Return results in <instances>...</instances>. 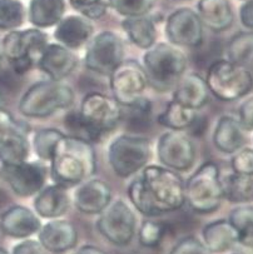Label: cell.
I'll list each match as a JSON object with an SVG mask.
<instances>
[{
    "label": "cell",
    "mask_w": 253,
    "mask_h": 254,
    "mask_svg": "<svg viewBox=\"0 0 253 254\" xmlns=\"http://www.w3.org/2000/svg\"><path fill=\"white\" fill-rule=\"evenodd\" d=\"M128 196L142 214L158 217L174 212L184 204V182L169 168L146 165L129 184Z\"/></svg>",
    "instance_id": "6da1fadb"
},
{
    "label": "cell",
    "mask_w": 253,
    "mask_h": 254,
    "mask_svg": "<svg viewBox=\"0 0 253 254\" xmlns=\"http://www.w3.org/2000/svg\"><path fill=\"white\" fill-rule=\"evenodd\" d=\"M97 169L91 143L64 135L60 138L50 159V176L54 183L73 187L90 178Z\"/></svg>",
    "instance_id": "7a4b0ae2"
},
{
    "label": "cell",
    "mask_w": 253,
    "mask_h": 254,
    "mask_svg": "<svg viewBox=\"0 0 253 254\" xmlns=\"http://www.w3.org/2000/svg\"><path fill=\"white\" fill-rule=\"evenodd\" d=\"M143 69L147 81L161 93L174 89L187 68L184 53L168 43L154 44L143 55Z\"/></svg>",
    "instance_id": "3957f363"
},
{
    "label": "cell",
    "mask_w": 253,
    "mask_h": 254,
    "mask_svg": "<svg viewBox=\"0 0 253 254\" xmlns=\"http://www.w3.org/2000/svg\"><path fill=\"white\" fill-rule=\"evenodd\" d=\"M74 92L62 80L38 81L33 84L19 102V112L26 118H47L72 107Z\"/></svg>",
    "instance_id": "277c9868"
},
{
    "label": "cell",
    "mask_w": 253,
    "mask_h": 254,
    "mask_svg": "<svg viewBox=\"0 0 253 254\" xmlns=\"http://www.w3.org/2000/svg\"><path fill=\"white\" fill-rule=\"evenodd\" d=\"M206 83L217 99L235 102L252 92L253 74L246 66L221 59L209 66Z\"/></svg>",
    "instance_id": "5b68a950"
},
{
    "label": "cell",
    "mask_w": 253,
    "mask_h": 254,
    "mask_svg": "<svg viewBox=\"0 0 253 254\" xmlns=\"http://www.w3.org/2000/svg\"><path fill=\"white\" fill-rule=\"evenodd\" d=\"M184 196L194 212L202 214L216 212L225 199L217 164L203 163L184 184Z\"/></svg>",
    "instance_id": "8992f818"
},
{
    "label": "cell",
    "mask_w": 253,
    "mask_h": 254,
    "mask_svg": "<svg viewBox=\"0 0 253 254\" xmlns=\"http://www.w3.org/2000/svg\"><path fill=\"white\" fill-rule=\"evenodd\" d=\"M49 44L48 34L39 28L10 30L1 42L3 55L16 74H25L38 64Z\"/></svg>",
    "instance_id": "52a82bcc"
},
{
    "label": "cell",
    "mask_w": 253,
    "mask_h": 254,
    "mask_svg": "<svg viewBox=\"0 0 253 254\" xmlns=\"http://www.w3.org/2000/svg\"><path fill=\"white\" fill-rule=\"evenodd\" d=\"M151 153V143L147 138L122 134L109 144L108 159L118 177L128 178L148 164Z\"/></svg>",
    "instance_id": "ba28073f"
},
{
    "label": "cell",
    "mask_w": 253,
    "mask_h": 254,
    "mask_svg": "<svg viewBox=\"0 0 253 254\" xmlns=\"http://www.w3.org/2000/svg\"><path fill=\"white\" fill-rule=\"evenodd\" d=\"M136 214L124 200L110 202L97 220V229L108 242L118 247L128 246L136 234Z\"/></svg>",
    "instance_id": "9c48e42d"
},
{
    "label": "cell",
    "mask_w": 253,
    "mask_h": 254,
    "mask_svg": "<svg viewBox=\"0 0 253 254\" xmlns=\"http://www.w3.org/2000/svg\"><path fill=\"white\" fill-rule=\"evenodd\" d=\"M124 61L123 40L113 32L99 33L88 42L84 63L94 73L109 75Z\"/></svg>",
    "instance_id": "30bf717a"
},
{
    "label": "cell",
    "mask_w": 253,
    "mask_h": 254,
    "mask_svg": "<svg viewBox=\"0 0 253 254\" xmlns=\"http://www.w3.org/2000/svg\"><path fill=\"white\" fill-rule=\"evenodd\" d=\"M109 81L113 97L123 107L139 99L148 85L143 66L134 59H124L109 74Z\"/></svg>",
    "instance_id": "8fae6325"
},
{
    "label": "cell",
    "mask_w": 253,
    "mask_h": 254,
    "mask_svg": "<svg viewBox=\"0 0 253 254\" xmlns=\"http://www.w3.org/2000/svg\"><path fill=\"white\" fill-rule=\"evenodd\" d=\"M157 155L166 168L174 172H185L189 171L196 162V147L187 134L169 130L158 139Z\"/></svg>",
    "instance_id": "7c38bea8"
},
{
    "label": "cell",
    "mask_w": 253,
    "mask_h": 254,
    "mask_svg": "<svg viewBox=\"0 0 253 254\" xmlns=\"http://www.w3.org/2000/svg\"><path fill=\"white\" fill-rule=\"evenodd\" d=\"M0 177L11 190L21 198L34 196L45 186L48 169L42 162H25L14 165H1Z\"/></svg>",
    "instance_id": "4fadbf2b"
},
{
    "label": "cell",
    "mask_w": 253,
    "mask_h": 254,
    "mask_svg": "<svg viewBox=\"0 0 253 254\" xmlns=\"http://www.w3.org/2000/svg\"><path fill=\"white\" fill-rule=\"evenodd\" d=\"M166 35L175 47L197 48L203 42V23L192 9H177L168 16Z\"/></svg>",
    "instance_id": "5bb4252c"
},
{
    "label": "cell",
    "mask_w": 253,
    "mask_h": 254,
    "mask_svg": "<svg viewBox=\"0 0 253 254\" xmlns=\"http://www.w3.org/2000/svg\"><path fill=\"white\" fill-rule=\"evenodd\" d=\"M122 105L108 95L102 93H89L82 100L79 112L82 116L97 127L100 131L105 133L117 127L123 117Z\"/></svg>",
    "instance_id": "9a60e30c"
},
{
    "label": "cell",
    "mask_w": 253,
    "mask_h": 254,
    "mask_svg": "<svg viewBox=\"0 0 253 254\" xmlns=\"http://www.w3.org/2000/svg\"><path fill=\"white\" fill-rule=\"evenodd\" d=\"M39 243L47 252L62 254L76 248L78 231L73 223L63 219L49 220L38 232Z\"/></svg>",
    "instance_id": "2e32d148"
},
{
    "label": "cell",
    "mask_w": 253,
    "mask_h": 254,
    "mask_svg": "<svg viewBox=\"0 0 253 254\" xmlns=\"http://www.w3.org/2000/svg\"><path fill=\"white\" fill-rule=\"evenodd\" d=\"M73 202L77 209L84 214H99L112 202V190L105 182L89 178L78 184Z\"/></svg>",
    "instance_id": "e0dca14e"
},
{
    "label": "cell",
    "mask_w": 253,
    "mask_h": 254,
    "mask_svg": "<svg viewBox=\"0 0 253 254\" xmlns=\"http://www.w3.org/2000/svg\"><path fill=\"white\" fill-rule=\"evenodd\" d=\"M0 228L5 236L16 239H26L42 228L39 215L23 205L8 208L0 218Z\"/></svg>",
    "instance_id": "ac0fdd59"
},
{
    "label": "cell",
    "mask_w": 253,
    "mask_h": 254,
    "mask_svg": "<svg viewBox=\"0 0 253 254\" xmlns=\"http://www.w3.org/2000/svg\"><path fill=\"white\" fill-rule=\"evenodd\" d=\"M93 33V24L89 19L82 15H68L63 16L55 25L54 38L63 47L76 50L86 44Z\"/></svg>",
    "instance_id": "d6986e66"
},
{
    "label": "cell",
    "mask_w": 253,
    "mask_h": 254,
    "mask_svg": "<svg viewBox=\"0 0 253 254\" xmlns=\"http://www.w3.org/2000/svg\"><path fill=\"white\" fill-rule=\"evenodd\" d=\"M77 55L62 44H48L43 52L38 66L53 80H63L76 69Z\"/></svg>",
    "instance_id": "ffe728a7"
},
{
    "label": "cell",
    "mask_w": 253,
    "mask_h": 254,
    "mask_svg": "<svg viewBox=\"0 0 253 254\" xmlns=\"http://www.w3.org/2000/svg\"><path fill=\"white\" fill-rule=\"evenodd\" d=\"M34 209L39 217L57 219L63 217L71 207V196L66 187L60 184L44 186L35 195Z\"/></svg>",
    "instance_id": "44dd1931"
},
{
    "label": "cell",
    "mask_w": 253,
    "mask_h": 254,
    "mask_svg": "<svg viewBox=\"0 0 253 254\" xmlns=\"http://www.w3.org/2000/svg\"><path fill=\"white\" fill-rule=\"evenodd\" d=\"M173 100L192 109H201L209 102L206 79L196 73L182 76L173 92Z\"/></svg>",
    "instance_id": "7402d4cb"
},
{
    "label": "cell",
    "mask_w": 253,
    "mask_h": 254,
    "mask_svg": "<svg viewBox=\"0 0 253 254\" xmlns=\"http://www.w3.org/2000/svg\"><path fill=\"white\" fill-rule=\"evenodd\" d=\"M213 143L219 152L235 154L245 147L246 130L235 117L223 116L218 119L213 131Z\"/></svg>",
    "instance_id": "603a6c76"
},
{
    "label": "cell",
    "mask_w": 253,
    "mask_h": 254,
    "mask_svg": "<svg viewBox=\"0 0 253 254\" xmlns=\"http://www.w3.org/2000/svg\"><path fill=\"white\" fill-rule=\"evenodd\" d=\"M197 10L203 25L214 33L230 29L235 20L232 6L228 0H199Z\"/></svg>",
    "instance_id": "cb8c5ba5"
},
{
    "label": "cell",
    "mask_w": 253,
    "mask_h": 254,
    "mask_svg": "<svg viewBox=\"0 0 253 254\" xmlns=\"http://www.w3.org/2000/svg\"><path fill=\"white\" fill-rule=\"evenodd\" d=\"M29 127L14 129L0 138V163L1 165H14L28 160L30 155V143L28 140Z\"/></svg>",
    "instance_id": "d4e9b609"
},
{
    "label": "cell",
    "mask_w": 253,
    "mask_h": 254,
    "mask_svg": "<svg viewBox=\"0 0 253 254\" xmlns=\"http://www.w3.org/2000/svg\"><path fill=\"white\" fill-rule=\"evenodd\" d=\"M202 238L211 253H225L238 243L237 232L228 219H218L204 225Z\"/></svg>",
    "instance_id": "484cf974"
},
{
    "label": "cell",
    "mask_w": 253,
    "mask_h": 254,
    "mask_svg": "<svg viewBox=\"0 0 253 254\" xmlns=\"http://www.w3.org/2000/svg\"><path fill=\"white\" fill-rule=\"evenodd\" d=\"M66 13L64 0H30L28 19L35 28L55 26Z\"/></svg>",
    "instance_id": "4316f807"
},
{
    "label": "cell",
    "mask_w": 253,
    "mask_h": 254,
    "mask_svg": "<svg viewBox=\"0 0 253 254\" xmlns=\"http://www.w3.org/2000/svg\"><path fill=\"white\" fill-rule=\"evenodd\" d=\"M122 28L129 40L139 49H149L156 44V23L149 16H128L122 21Z\"/></svg>",
    "instance_id": "83f0119b"
},
{
    "label": "cell",
    "mask_w": 253,
    "mask_h": 254,
    "mask_svg": "<svg viewBox=\"0 0 253 254\" xmlns=\"http://www.w3.org/2000/svg\"><path fill=\"white\" fill-rule=\"evenodd\" d=\"M223 196L228 202L236 204H247L253 202V177L231 173L221 178Z\"/></svg>",
    "instance_id": "f1b7e54d"
},
{
    "label": "cell",
    "mask_w": 253,
    "mask_h": 254,
    "mask_svg": "<svg viewBox=\"0 0 253 254\" xmlns=\"http://www.w3.org/2000/svg\"><path fill=\"white\" fill-rule=\"evenodd\" d=\"M198 113L196 109L182 105L180 103L172 100L166 107L165 112L158 117V123L170 130H184L189 129V127L196 121Z\"/></svg>",
    "instance_id": "f546056e"
},
{
    "label": "cell",
    "mask_w": 253,
    "mask_h": 254,
    "mask_svg": "<svg viewBox=\"0 0 253 254\" xmlns=\"http://www.w3.org/2000/svg\"><path fill=\"white\" fill-rule=\"evenodd\" d=\"M227 61L240 65H253V30L240 32L231 38L226 47Z\"/></svg>",
    "instance_id": "4dcf8cb0"
},
{
    "label": "cell",
    "mask_w": 253,
    "mask_h": 254,
    "mask_svg": "<svg viewBox=\"0 0 253 254\" xmlns=\"http://www.w3.org/2000/svg\"><path fill=\"white\" fill-rule=\"evenodd\" d=\"M228 220L237 232L238 243L253 249V204H242L230 213Z\"/></svg>",
    "instance_id": "1f68e13d"
},
{
    "label": "cell",
    "mask_w": 253,
    "mask_h": 254,
    "mask_svg": "<svg viewBox=\"0 0 253 254\" xmlns=\"http://www.w3.org/2000/svg\"><path fill=\"white\" fill-rule=\"evenodd\" d=\"M64 126L68 129L69 135L89 143L99 142L104 134L97 127H94L90 122L86 121L79 110H72L67 114L64 118Z\"/></svg>",
    "instance_id": "d6a6232c"
},
{
    "label": "cell",
    "mask_w": 253,
    "mask_h": 254,
    "mask_svg": "<svg viewBox=\"0 0 253 254\" xmlns=\"http://www.w3.org/2000/svg\"><path fill=\"white\" fill-rule=\"evenodd\" d=\"M25 15L20 0H0V30H16L23 25Z\"/></svg>",
    "instance_id": "836d02e7"
},
{
    "label": "cell",
    "mask_w": 253,
    "mask_h": 254,
    "mask_svg": "<svg viewBox=\"0 0 253 254\" xmlns=\"http://www.w3.org/2000/svg\"><path fill=\"white\" fill-rule=\"evenodd\" d=\"M63 135L64 133L54 128H45L37 131L33 138V149L38 158L43 162H50L53 152Z\"/></svg>",
    "instance_id": "e575fe53"
},
{
    "label": "cell",
    "mask_w": 253,
    "mask_h": 254,
    "mask_svg": "<svg viewBox=\"0 0 253 254\" xmlns=\"http://www.w3.org/2000/svg\"><path fill=\"white\" fill-rule=\"evenodd\" d=\"M157 0H108V5L118 14L128 16L147 15L153 8Z\"/></svg>",
    "instance_id": "d590c367"
},
{
    "label": "cell",
    "mask_w": 253,
    "mask_h": 254,
    "mask_svg": "<svg viewBox=\"0 0 253 254\" xmlns=\"http://www.w3.org/2000/svg\"><path fill=\"white\" fill-rule=\"evenodd\" d=\"M166 233V227L163 223L157 220L147 219L142 223L139 228V243L147 248H156L161 244Z\"/></svg>",
    "instance_id": "8d00e7d4"
},
{
    "label": "cell",
    "mask_w": 253,
    "mask_h": 254,
    "mask_svg": "<svg viewBox=\"0 0 253 254\" xmlns=\"http://www.w3.org/2000/svg\"><path fill=\"white\" fill-rule=\"evenodd\" d=\"M69 4L79 15L89 19V20H97L100 19L108 9L107 0H69Z\"/></svg>",
    "instance_id": "74e56055"
},
{
    "label": "cell",
    "mask_w": 253,
    "mask_h": 254,
    "mask_svg": "<svg viewBox=\"0 0 253 254\" xmlns=\"http://www.w3.org/2000/svg\"><path fill=\"white\" fill-rule=\"evenodd\" d=\"M232 171L237 174L253 177V148H241L231 159Z\"/></svg>",
    "instance_id": "f35d334b"
},
{
    "label": "cell",
    "mask_w": 253,
    "mask_h": 254,
    "mask_svg": "<svg viewBox=\"0 0 253 254\" xmlns=\"http://www.w3.org/2000/svg\"><path fill=\"white\" fill-rule=\"evenodd\" d=\"M169 254H212L203 242L194 237H185L180 239L172 248Z\"/></svg>",
    "instance_id": "ab89813d"
},
{
    "label": "cell",
    "mask_w": 253,
    "mask_h": 254,
    "mask_svg": "<svg viewBox=\"0 0 253 254\" xmlns=\"http://www.w3.org/2000/svg\"><path fill=\"white\" fill-rule=\"evenodd\" d=\"M238 121L246 131H253V97L243 100L240 105Z\"/></svg>",
    "instance_id": "60d3db41"
},
{
    "label": "cell",
    "mask_w": 253,
    "mask_h": 254,
    "mask_svg": "<svg viewBox=\"0 0 253 254\" xmlns=\"http://www.w3.org/2000/svg\"><path fill=\"white\" fill-rule=\"evenodd\" d=\"M11 254H45V249L43 248L39 241L24 239L20 243L14 246Z\"/></svg>",
    "instance_id": "b9f144b4"
},
{
    "label": "cell",
    "mask_w": 253,
    "mask_h": 254,
    "mask_svg": "<svg viewBox=\"0 0 253 254\" xmlns=\"http://www.w3.org/2000/svg\"><path fill=\"white\" fill-rule=\"evenodd\" d=\"M23 126H25V124L15 121L8 110L0 108V138L8 134L9 131L14 130V129L21 128Z\"/></svg>",
    "instance_id": "7bdbcfd3"
},
{
    "label": "cell",
    "mask_w": 253,
    "mask_h": 254,
    "mask_svg": "<svg viewBox=\"0 0 253 254\" xmlns=\"http://www.w3.org/2000/svg\"><path fill=\"white\" fill-rule=\"evenodd\" d=\"M240 20L246 29L253 30V0H246L241 6Z\"/></svg>",
    "instance_id": "ee69618b"
},
{
    "label": "cell",
    "mask_w": 253,
    "mask_h": 254,
    "mask_svg": "<svg viewBox=\"0 0 253 254\" xmlns=\"http://www.w3.org/2000/svg\"><path fill=\"white\" fill-rule=\"evenodd\" d=\"M74 254H107L98 247L94 246H83L78 249Z\"/></svg>",
    "instance_id": "f6af8a7d"
},
{
    "label": "cell",
    "mask_w": 253,
    "mask_h": 254,
    "mask_svg": "<svg viewBox=\"0 0 253 254\" xmlns=\"http://www.w3.org/2000/svg\"><path fill=\"white\" fill-rule=\"evenodd\" d=\"M3 48H1V42H0V63H1V59H3Z\"/></svg>",
    "instance_id": "bcb514c9"
},
{
    "label": "cell",
    "mask_w": 253,
    "mask_h": 254,
    "mask_svg": "<svg viewBox=\"0 0 253 254\" xmlns=\"http://www.w3.org/2000/svg\"><path fill=\"white\" fill-rule=\"evenodd\" d=\"M0 254H9V253H8V251H5V249L0 247Z\"/></svg>",
    "instance_id": "7dc6e473"
},
{
    "label": "cell",
    "mask_w": 253,
    "mask_h": 254,
    "mask_svg": "<svg viewBox=\"0 0 253 254\" xmlns=\"http://www.w3.org/2000/svg\"><path fill=\"white\" fill-rule=\"evenodd\" d=\"M1 104H3V97L0 94V108H1Z\"/></svg>",
    "instance_id": "c3c4849f"
},
{
    "label": "cell",
    "mask_w": 253,
    "mask_h": 254,
    "mask_svg": "<svg viewBox=\"0 0 253 254\" xmlns=\"http://www.w3.org/2000/svg\"><path fill=\"white\" fill-rule=\"evenodd\" d=\"M179 1H183V0H179Z\"/></svg>",
    "instance_id": "681fc988"
}]
</instances>
